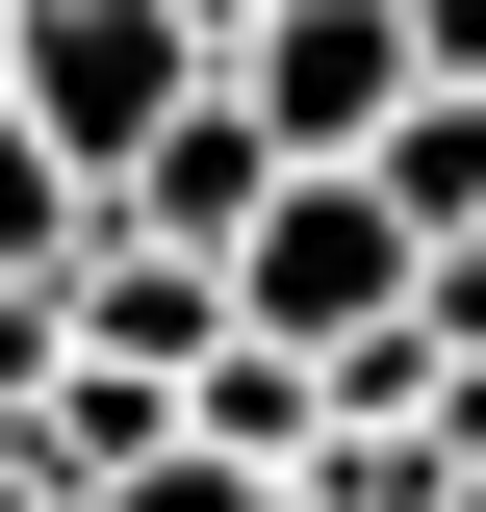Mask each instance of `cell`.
I'll use <instances>...</instances> for the list:
<instances>
[{
    "mask_svg": "<svg viewBox=\"0 0 486 512\" xmlns=\"http://www.w3.org/2000/svg\"><path fill=\"white\" fill-rule=\"evenodd\" d=\"M0 103H52L77 154H103V205H128L154 128L231 103V26H205V0H26V26H0Z\"/></svg>",
    "mask_w": 486,
    "mask_h": 512,
    "instance_id": "6da1fadb",
    "label": "cell"
},
{
    "mask_svg": "<svg viewBox=\"0 0 486 512\" xmlns=\"http://www.w3.org/2000/svg\"><path fill=\"white\" fill-rule=\"evenodd\" d=\"M231 103L282 154H384L435 103V52H410V0H282V26H231Z\"/></svg>",
    "mask_w": 486,
    "mask_h": 512,
    "instance_id": "7a4b0ae2",
    "label": "cell"
},
{
    "mask_svg": "<svg viewBox=\"0 0 486 512\" xmlns=\"http://www.w3.org/2000/svg\"><path fill=\"white\" fill-rule=\"evenodd\" d=\"M282 180H307V154H282L256 103H180L154 154H128V231H154V256H256V205H282Z\"/></svg>",
    "mask_w": 486,
    "mask_h": 512,
    "instance_id": "3957f363",
    "label": "cell"
},
{
    "mask_svg": "<svg viewBox=\"0 0 486 512\" xmlns=\"http://www.w3.org/2000/svg\"><path fill=\"white\" fill-rule=\"evenodd\" d=\"M52 384H77V282H0V436H52Z\"/></svg>",
    "mask_w": 486,
    "mask_h": 512,
    "instance_id": "277c9868",
    "label": "cell"
},
{
    "mask_svg": "<svg viewBox=\"0 0 486 512\" xmlns=\"http://www.w3.org/2000/svg\"><path fill=\"white\" fill-rule=\"evenodd\" d=\"M103 512H307V487H282V461H205V436H180V461H128Z\"/></svg>",
    "mask_w": 486,
    "mask_h": 512,
    "instance_id": "5b68a950",
    "label": "cell"
},
{
    "mask_svg": "<svg viewBox=\"0 0 486 512\" xmlns=\"http://www.w3.org/2000/svg\"><path fill=\"white\" fill-rule=\"evenodd\" d=\"M435 359H486V231H461V256H435Z\"/></svg>",
    "mask_w": 486,
    "mask_h": 512,
    "instance_id": "8992f818",
    "label": "cell"
},
{
    "mask_svg": "<svg viewBox=\"0 0 486 512\" xmlns=\"http://www.w3.org/2000/svg\"><path fill=\"white\" fill-rule=\"evenodd\" d=\"M410 52H435V77H461V103H486V0H410Z\"/></svg>",
    "mask_w": 486,
    "mask_h": 512,
    "instance_id": "52a82bcc",
    "label": "cell"
},
{
    "mask_svg": "<svg viewBox=\"0 0 486 512\" xmlns=\"http://www.w3.org/2000/svg\"><path fill=\"white\" fill-rule=\"evenodd\" d=\"M205 26H282V0H205Z\"/></svg>",
    "mask_w": 486,
    "mask_h": 512,
    "instance_id": "ba28073f",
    "label": "cell"
},
{
    "mask_svg": "<svg viewBox=\"0 0 486 512\" xmlns=\"http://www.w3.org/2000/svg\"><path fill=\"white\" fill-rule=\"evenodd\" d=\"M0 26H26V0H0Z\"/></svg>",
    "mask_w": 486,
    "mask_h": 512,
    "instance_id": "9c48e42d",
    "label": "cell"
},
{
    "mask_svg": "<svg viewBox=\"0 0 486 512\" xmlns=\"http://www.w3.org/2000/svg\"><path fill=\"white\" fill-rule=\"evenodd\" d=\"M461 512H486V487H461Z\"/></svg>",
    "mask_w": 486,
    "mask_h": 512,
    "instance_id": "30bf717a",
    "label": "cell"
}]
</instances>
